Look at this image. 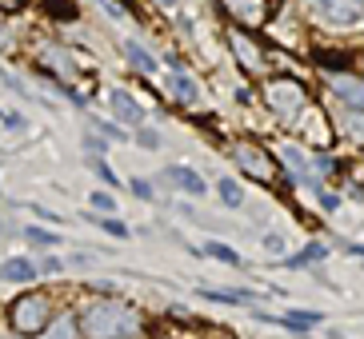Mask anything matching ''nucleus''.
Instances as JSON below:
<instances>
[{
	"label": "nucleus",
	"instance_id": "nucleus-26",
	"mask_svg": "<svg viewBox=\"0 0 364 339\" xmlns=\"http://www.w3.org/2000/svg\"><path fill=\"white\" fill-rule=\"evenodd\" d=\"M100 9H105L108 16H117V21H129V9H124L120 0H100Z\"/></svg>",
	"mask_w": 364,
	"mask_h": 339
},
{
	"label": "nucleus",
	"instance_id": "nucleus-13",
	"mask_svg": "<svg viewBox=\"0 0 364 339\" xmlns=\"http://www.w3.org/2000/svg\"><path fill=\"white\" fill-rule=\"evenodd\" d=\"M44 339H76L80 335V319L76 316H53V323L41 331Z\"/></svg>",
	"mask_w": 364,
	"mask_h": 339
},
{
	"label": "nucleus",
	"instance_id": "nucleus-22",
	"mask_svg": "<svg viewBox=\"0 0 364 339\" xmlns=\"http://www.w3.org/2000/svg\"><path fill=\"white\" fill-rule=\"evenodd\" d=\"M204 252L213 255V260H225V264H240V255H236L232 248H225V244H208Z\"/></svg>",
	"mask_w": 364,
	"mask_h": 339
},
{
	"label": "nucleus",
	"instance_id": "nucleus-25",
	"mask_svg": "<svg viewBox=\"0 0 364 339\" xmlns=\"http://www.w3.org/2000/svg\"><path fill=\"white\" fill-rule=\"evenodd\" d=\"M92 208H97V212H117V200H112L108 191H92Z\"/></svg>",
	"mask_w": 364,
	"mask_h": 339
},
{
	"label": "nucleus",
	"instance_id": "nucleus-28",
	"mask_svg": "<svg viewBox=\"0 0 364 339\" xmlns=\"http://www.w3.org/2000/svg\"><path fill=\"white\" fill-rule=\"evenodd\" d=\"M264 252L280 260V255H284V240H280V235H264Z\"/></svg>",
	"mask_w": 364,
	"mask_h": 339
},
{
	"label": "nucleus",
	"instance_id": "nucleus-9",
	"mask_svg": "<svg viewBox=\"0 0 364 339\" xmlns=\"http://www.w3.org/2000/svg\"><path fill=\"white\" fill-rule=\"evenodd\" d=\"M332 92L341 96L348 108H360L364 112V80L360 76H332Z\"/></svg>",
	"mask_w": 364,
	"mask_h": 339
},
{
	"label": "nucleus",
	"instance_id": "nucleus-31",
	"mask_svg": "<svg viewBox=\"0 0 364 339\" xmlns=\"http://www.w3.org/2000/svg\"><path fill=\"white\" fill-rule=\"evenodd\" d=\"M0 116H4V124H9V128H24V120L16 116V112H0Z\"/></svg>",
	"mask_w": 364,
	"mask_h": 339
},
{
	"label": "nucleus",
	"instance_id": "nucleus-4",
	"mask_svg": "<svg viewBox=\"0 0 364 339\" xmlns=\"http://www.w3.org/2000/svg\"><path fill=\"white\" fill-rule=\"evenodd\" d=\"M309 9L328 28H356V24H364V0H309Z\"/></svg>",
	"mask_w": 364,
	"mask_h": 339
},
{
	"label": "nucleus",
	"instance_id": "nucleus-23",
	"mask_svg": "<svg viewBox=\"0 0 364 339\" xmlns=\"http://www.w3.org/2000/svg\"><path fill=\"white\" fill-rule=\"evenodd\" d=\"M324 255H328V248H324V244H312L304 255H292L289 264H292V267H300V264H309V260H324Z\"/></svg>",
	"mask_w": 364,
	"mask_h": 339
},
{
	"label": "nucleus",
	"instance_id": "nucleus-35",
	"mask_svg": "<svg viewBox=\"0 0 364 339\" xmlns=\"http://www.w3.org/2000/svg\"><path fill=\"white\" fill-rule=\"evenodd\" d=\"M161 4H164V9H176V4H181V0H161Z\"/></svg>",
	"mask_w": 364,
	"mask_h": 339
},
{
	"label": "nucleus",
	"instance_id": "nucleus-20",
	"mask_svg": "<svg viewBox=\"0 0 364 339\" xmlns=\"http://www.w3.org/2000/svg\"><path fill=\"white\" fill-rule=\"evenodd\" d=\"M284 328H296V331H304V328H312V323H321V316H312V311H289V316L280 319Z\"/></svg>",
	"mask_w": 364,
	"mask_h": 339
},
{
	"label": "nucleus",
	"instance_id": "nucleus-14",
	"mask_svg": "<svg viewBox=\"0 0 364 339\" xmlns=\"http://www.w3.org/2000/svg\"><path fill=\"white\" fill-rule=\"evenodd\" d=\"M280 160H284V164H289V168H292V180H296V184H309L312 160H304V156H300L296 148H292V144H284V148H280Z\"/></svg>",
	"mask_w": 364,
	"mask_h": 339
},
{
	"label": "nucleus",
	"instance_id": "nucleus-21",
	"mask_svg": "<svg viewBox=\"0 0 364 339\" xmlns=\"http://www.w3.org/2000/svg\"><path fill=\"white\" fill-rule=\"evenodd\" d=\"M204 299H213V304H248L245 291H200Z\"/></svg>",
	"mask_w": 364,
	"mask_h": 339
},
{
	"label": "nucleus",
	"instance_id": "nucleus-36",
	"mask_svg": "<svg viewBox=\"0 0 364 339\" xmlns=\"http://www.w3.org/2000/svg\"><path fill=\"white\" fill-rule=\"evenodd\" d=\"M0 235H4V220H0Z\"/></svg>",
	"mask_w": 364,
	"mask_h": 339
},
{
	"label": "nucleus",
	"instance_id": "nucleus-30",
	"mask_svg": "<svg viewBox=\"0 0 364 339\" xmlns=\"http://www.w3.org/2000/svg\"><path fill=\"white\" fill-rule=\"evenodd\" d=\"M132 191H136L140 200H149V196H152V188H149L144 180H132Z\"/></svg>",
	"mask_w": 364,
	"mask_h": 339
},
{
	"label": "nucleus",
	"instance_id": "nucleus-34",
	"mask_svg": "<svg viewBox=\"0 0 364 339\" xmlns=\"http://www.w3.org/2000/svg\"><path fill=\"white\" fill-rule=\"evenodd\" d=\"M21 4H28V0H0V9H21Z\"/></svg>",
	"mask_w": 364,
	"mask_h": 339
},
{
	"label": "nucleus",
	"instance_id": "nucleus-1",
	"mask_svg": "<svg viewBox=\"0 0 364 339\" xmlns=\"http://www.w3.org/2000/svg\"><path fill=\"white\" fill-rule=\"evenodd\" d=\"M80 331H85V339H129L140 331V316L129 304L97 299L80 311Z\"/></svg>",
	"mask_w": 364,
	"mask_h": 339
},
{
	"label": "nucleus",
	"instance_id": "nucleus-3",
	"mask_svg": "<svg viewBox=\"0 0 364 339\" xmlns=\"http://www.w3.org/2000/svg\"><path fill=\"white\" fill-rule=\"evenodd\" d=\"M264 104L272 108L280 120H296L300 112L309 108V96H304V88H300L296 80L280 76V80H268L264 84Z\"/></svg>",
	"mask_w": 364,
	"mask_h": 339
},
{
	"label": "nucleus",
	"instance_id": "nucleus-8",
	"mask_svg": "<svg viewBox=\"0 0 364 339\" xmlns=\"http://www.w3.org/2000/svg\"><path fill=\"white\" fill-rule=\"evenodd\" d=\"M108 100H112V112H117V120H120V124L144 128V108H140L129 92H120V88H117V92L108 96Z\"/></svg>",
	"mask_w": 364,
	"mask_h": 339
},
{
	"label": "nucleus",
	"instance_id": "nucleus-15",
	"mask_svg": "<svg viewBox=\"0 0 364 339\" xmlns=\"http://www.w3.org/2000/svg\"><path fill=\"white\" fill-rule=\"evenodd\" d=\"M168 180L176 184V188L193 191V196H204V188H208V184H204V180H200V176H196L193 168H168Z\"/></svg>",
	"mask_w": 364,
	"mask_h": 339
},
{
	"label": "nucleus",
	"instance_id": "nucleus-6",
	"mask_svg": "<svg viewBox=\"0 0 364 339\" xmlns=\"http://www.w3.org/2000/svg\"><path fill=\"white\" fill-rule=\"evenodd\" d=\"M220 4H225V12L232 21L252 24V28L268 21V0H220Z\"/></svg>",
	"mask_w": 364,
	"mask_h": 339
},
{
	"label": "nucleus",
	"instance_id": "nucleus-32",
	"mask_svg": "<svg viewBox=\"0 0 364 339\" xmlns=\"http://www.w3.org/2000/svg\"><path fill=\"white\" fill-rule=\"evenodd\" d=\"M316 196H321V208H328V212L336 208V196H328V191H316Z\"/></svg>",
	"mask_w": 364,
	"mask_h": 339
},
{
	"label": "nucleus",
	"instance_id": "nucleus-7",
	"mask_svg": "<svg viewBox=\"0 0 364 339\" xmlns=\"http://www.w3.org/2000/svg\"><path fill=\"white\" fill-rule=\"evenodd\" d=\"M228 40H232V48H236V60H240V68L245 72H260L264 68V56H260V48H252V40H248L245 32H228Z\"/></svg>",
	"mask_w": 364,
	"mask_h": 339
},
{
	"label": "nucleus",
	"instance_id": "nucleus-2",
	"mask_svg": "<svg viewBox=\"0 0 364 339\" xmlns=\"http://www.w3.org/2000/svg\"><path fill=\"white\" fill-rule=\"evenodd\" d=\"M9 323L16 335H41L48 323H53V299L44 291H33V296H21L9 311Z\"/></svg>",
	"mask_w": 364,
	"mask_h": 339
},
{
	"label": "nucleus",
	"instance_id": "nucleus-24",
	"mask_svg": "<svg viewBox=\"0 0 364 339\" xmlns=\"http://www.w3.org/2000/svg\"><path fill=\"white\" fill-rule=\"evenodd\" d=\"M136 144L140 148H161V132H152V128H136Z\"/></svg>",
	"mask_w": 364,
	"mask_h": 339
},
{
	"label": "nucleus",
	"instance_id": "nucleus-5",
	"mask_svg": "<svg viewBox=\"0 0 364 339\" xmlns=\"http://www.w3.org/2000/svg\"><path fill=\"white\" fill-rule=\"evenodd\" d=\"M232 160L248 172V176H257V180H264V184L277 180V164H272V156H268L264 148H257V144H236Z\"/></svg>",
	"mask_w": 364,
	"mask_h": 339
},
{
	"label": "nucleus",
	"instance_id": "nucleus-17",
	"mask_svg": "<svg viewBox=\"0 0 364 339\" xmlns=\"http://www.w3.org/2000/svg\"><path fill=\"white\" fill-rule=\"evenodd\" d=\"M124 56H129V64H132V68H140V72H152V68H156V60H152V56L144 52L136 40L124 44Z\"/></svg>",
	"mask_w": 364,
	"mask_h": 339
},
{
	"label": "nucleus",
	"instance_id": "nucleus-12",
	"mask_svg": "<svg viewBox=\"0 0 364 339\" xmlns=\"http://www.w3.org/2000/svg\"><path fill=\"white\" fill-rule=\"evenodd\" d=\"M41 64H44V68H53L56 80H73V76H76L73 60H68L60 48H41Z\"/></svg>",
	"mask_w": 364,
	"mask_h": 339
},
{
	"label": "nucleus",
	"instance_id": "nucleus-27",
	"mask_svg": "<svg viewBox=\"0 0 364 339\" xmlns=\"http://www.w3.org/2000/svg\"><path fill=\"white\" fill-rule=\"evenodd\" d=\"M92 168H97V176H100V180H105V184H120V180H117V172L108 168V164H105V160H100V156L92 160Z\"/></svg>",
	"mask_w": 364,
	"mask_h": 339
},
{
	"label": "nucleus",
	"instance_id": "nucleus-18",
	"mask_svg": "<svg viewBox=\"0 0 364 339\" xmlns=\"http://www.w3.org/2000/svg\"><path fill=\"white\" fill-rule=\"evenodd\" d=\"M216 196H220L228 208H240V204H245V191H240V184H236V180H220V184H216Z\"/></svg>",
	"mask_w": 364,
	"mask_h": 339
},
{
	"label": "nucleus",
	"instance_id": "nucleus-33",
	"mask_svg": "<svg viewBox=\"0 0 364 339\" xmlns=\"http://www.w3.org/2000/svg\"><path fill=\"white\" fill-rule=\"evenodd\" d=\"M97 128H100V132H105V136H117V140H120V136H124V132H117V128H112V124H105V120H100V124H97Z\"/></svg>",
	"mask_w": 364,
	"mask_h": 339
},
{
	"label": "nucleus",
	"instance_id": "nucleus-19",
	"mask_svg": "<svg viewBox=\"0 0 364 339\" xmlns=\"http://www.w3.org/2000/svg\"><path fill=\"white\" fill-rule=\"evenodd\" d=\"M24 235H28V244H36V248H56L60 244V235L56 232H48V228H33V223H28V232Z\"/></svg>",
	"mask_w": 364,
	"mask_h": 339
},
{
	"label": "nucleus",
	"instance_id": "nucleus-16",
	"mask_svg": "<svg viewBox=\"0 0 364 339\" xmlns=\"http://www.w3.org/2000/svg\"><path fill=\"white\" fill-rule=\"evenodd\" d=\"M168 92L176 96L181 104H196V80H193V76L176 72V76H172V80H168Z\"/></svg>",
	"mask_w": 364,
	"mask_h": 339
},
{
	"label": "nucleus",
	"instance_id": "nucleus-11",
	"mask_svg": "<svg viewBox=\"0 0 364 339\" xmlns=\"http://www.w3.org/2000/svg\"><path fill=\"white\" fill-rule=\"evenodd\" d=\"M292 124H296L300 132H304V136L316 144V148H324V144H328V124H324V120H316V112H312V108H304V112L292 120Z\"/></svg>",
	"mask_w": 364,
	"mask_h": 339
},
{
	"label": "nucleus",
	"instance_id": "nucleus-29",
	"mask_svg": "<svg viewBox=\"0 0 364 339\" xmlns=\"http://www.w3.org/2000/svg\"><path fill=\"white\" fill-rule=\"evenodd\" d=\"M100 228H105V232H112V235H129V228H124V223H117V220H100Z\"/></svg>",
	"mask_w": 364,
	"mask_h": 339
},
{
	"label": "nucleus",
	"instance_id": "nucleus-10",
	"mask_svg": "<svg viewBox=\"0 0 364 339\" xmlns=\"http://www.w3.org/2000/svg\"><path fill=\"white\" fill-rule=\"evenodd\" d=\"M0 279H9V284H33L36 279V264L33 260H24V255H12L0 264Z\"/></svg>",
	"mask_w": 364,
	"mask_h": 339
}]
</instances>
